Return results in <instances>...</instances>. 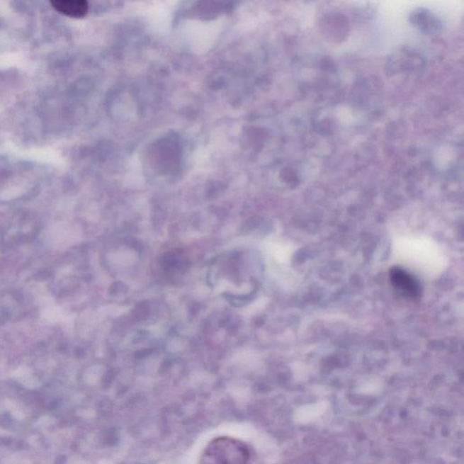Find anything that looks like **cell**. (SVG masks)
I'll return each instance as SVG.
<instances>
[{
  "label": "cell",
  "mask_w": 464,
  "mask_h": 464,
  "mask_svg": "<svg viewBox=\"0 0 464 464\" xmlns=\"http://www.w3.org/2000/svg\"><path fill=\"white\" fill-rule=\"evenodd\" d=\"M389 276H390L392 285L405 297L417 298L420 296L421 285L419 282L404 269L400 268H392Z\"/></svg>",
  "instance_id": "cell-2"
},
{
  "label": "cell",
  "mask_w": 464,
  "mask_h": 464,
  "mask_svg": "<svg viewBox=\"0 0 464 464\" xmlns=\"http://www.w3.org/2000/svg\"><path fill=\"white\" fill-rule=\"evenodd\" d=\"M410 21L415 28L426 34H437L443 28L442 19L426 9H415L410 15Z\"/></svg>",
  "instance_id": "cell-3"
},
{
  "label": "cell",
  "mask_w": 464,
  "mask_h": 464,
  "mask_svg": "<svg viewBox=\"0 0 464 464\" xmlns=\"http://www.w3.org/2000/svg\"><path fill=\"white\" fill-rule=\"evenodd\" d=\"M249 460L248 446L235 438H215L203 451L200 464H247Z\"/></svg>",
  "instance_id": "cell-1"
},
{
  "label": "cell",
  "mask_w": 464,
  "mask_h": 464,
  "mask_svg": "<svg viewBox=\"0 0 464 464\" xmlns=\"http://www.w3.org/2000/svg\"><path fill=\"white\" fill-rule=\"evenodd\" d=\"M51 5L57 11L67 17L82 18L89 13V3L84 0H56Z\"/></svg>",
  "instance_id": "cell-4"
}]
</instances>
